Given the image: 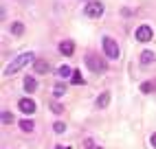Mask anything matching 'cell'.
Masks as SVG:
<instances>
[{
    "label": "cell",
    "mask_w": 156,
    "mask_h": 149,
    "mask_svg": "<svg viewBox=\"0 0 156 149\" xmlns=\"http://www.w3.org/2000/svg\"><path fill=\"white\" fill-rule=\"evenodd\" d=\"M29 61H35V57H33V53H31V50L22 53V55H18V57H16V59H13V61L5 68V74H16L22 66H27Z\"/></svg>",
    "instance_id": "6da1fadb"
},
{
    "label": "cell",
    "mask_w": 156,
    "mask_h": 149,
    "mask_svg": "<svg viewBox=\"0 0 156 149\" xmlns=\"http://www.w3.org/2000/svg\"><path fill=\"white\" fill-rule=\"evenodd\" d=\"M86 66L92 70V72H103L108 66H106V59H101L97 53H88L86 55Z\"/></svg>",
    "instance_id": "7a4b0ae2"
},
{
    "label": "cell",
    "mask_w": 156,
    "mask_h": 149,
    "mask_svg": "<svg viewBox=\"0 0 156 149\" xmlns=\"http://www.w3.org/2000/svg\"><path fill=\"white\" fill-rule=\"evenodd\" d=\"M103 53H106V57H110V59H119V55H121L119 44L112 37H103Z\"/></svg>",
    "instance_id": "3957f363"
},
{
    "label": "cell",
    "mask_w": 156,
    "mask_h": 149,
    "mask_svg": "<svg viewBox=\"0 0 156 149\" xmlns=\"http://www.w3.org/2000/svg\"><path fill=\"white\" fill-rule=\"evenodd\" d=\"M101 13H103V5L99 0H90V2L84 7V16H88V18H99Z\"/></svg>",
    "instance_id": "277c9868"
},
{
    "label": "cell",
    "mask_w": 156,
    "mask_h": 149,
    "mask_svg": "<svg viewBox=\"0 0 156 149\" xmlns=\"http://www.w3.org/2000/svg\"><path fill=\"white\" fill-rule=\"evenodd\" d=\"M152 35H154V31H152V26H147V24H143V26L136 29V40H139V42H150Z\"/></svg>",
    "instance_id": "5b68a950"
},
{
    "label": "cell",
    "mask_w": 156,
    "mask_h": 149,
    "mask_svg": "<svg viewBox=\"0 0 156 149\" xmlns=\"http://www.w3.org/2000/svg\"><path fill=\"white\" fill-rule=\"evenodd\" d=\"M18 108L22 110L24 114H33V112H35V101H33V99H29V97H24V99H20Z\"/></svg>",
    "instance_id": "8992f818"
},
{
    "label": "cell",
    "mask_w": 156,
    "mask_h": 149,
    "mask_svg": "<svg viewBox=\"0 0 156 149\" xmlns=\"http://www.w3.org/2000/svg\"><path fill=\"white\" fill-rule=\"evenodd\" d=\"M59 53H62V55H66V57H70L73 53H75V44H73L70 40H64V42H59Z\"/></svg>",
    "instance_id": "52a82bcc"
},
{
    "label": "cell",
    "mask_w": 156,
    "mask_h": 149,
    "mask_svg": "<svg viewBox=\"0 0 156 149\" xmlns=\"http://www.w3.org/2000/svg\"><path fill=\"white\" fill-rule=\"evenodd\" d=\"M33 68H35V72L44 74V72H48V61H44V59H35V61H33Z\"/></svg>",
    "instance_id": "ba28073f"
},
{
    "label": "cell",
    "mask_w": 156,
    "mask_h": 149,
    "mask_svg": "<svg viewBox=\"0 0 156 149\" xmlns=\"http://www.w3.org/2000/svg\"><path fill=\"white\" fill-rule=\"evenodd\" d=\"M24 90H27L29 94L37 90V81H35L33 77H29V74H27V77H24Z\"/></svg>",
    "instance_id": "9c48e42d"
},
{
    "label": "cell",
    "mask_w": 156,
    "mask_h": 149,
    "mask_svg": "<svg viewBox=\"0 0 156 149\" xmlns=\"http://www.w3.org/2000/svg\"><path fill=\"white\" fill-rule=\"evenodd\" d=\"M73 72H75V70H73L70 66H66V64H64V66H59V68H57V77L66 79V77H73Z\"/></svg>",
    "instance_id": "30bf717a"
},
{
    "label": "cell",
    "mask_w": 156,
    "mask_h": 149,
    "mask_svg": "<svg viewBox=\"0 0 156 149\" xmlns=\"http://www.w3.org/2000/svg\"><path fill=\"white\" fill-rule=\"evenodd\" d=\"M108 103H110V92H101L97 97V108H106Z\"/></svg>",
    "instance_id": "8fae6325"
},
{
    "label": "cell",
    "mask_w": 156,
    "mask_h": 149,
    "mask_svg": "<svg viewBox=\"0 0 156 149\" xmlns=\"http://www.w3.org/2000/svg\"><path fill=\"white\" fill-rule=\"evenodd\" d=\"M9 31H11L13 35H22V33H24V24H20V22H13L11 26H9Z\"/></svg>",
    "instance_id": "7c38bea8"
},
{
    "label": "cell",
    "mask_w": 156,
    "mask_h": 149,
    "mask_svg": "<svg viewBox=\"0 0 156 149\" xmlns=\"http://www.w3.org/2000/svg\"><path fill=\"white\" fill-rule=\"evenodd\" d=\"M154 61V53L152 50H143L141 53V64H152Z\"/></svg>",
    "instance_id": "4fadbf2b"
},
{
    "label": "cell",
    "mask_w": 156,
    "mask_h": 149,
    "mask_svg": "<svg viewBox=\"0 0 156 149\" xmlns=\"http://www.w3.org/2000/svg\"><path fill=\"white\" fill-rule=\"evenodd\" d=\"M20 130H22V132H33V121L22 119V121H20Z\"/></svg>",
    "instance_id": "5bb4252c"
},
{
    "label": "cell",
    "mask_w": 156,
    "mask_h": 149,
    "mask_svg": "<svg viewBox=\"0 0 156 149\" xmlns=\"http://www.w3.org/2000/svg\"><path fill=\"white\" fill-rule=\"evenodd\" d=\"M152 90H156V83H152V81H143V83H141V92L147 94V92H152Z\"/></svg>",
    "instance_id": "9a60e30c"
},
{
    "label": "cell",
    "mask_w": 156,
    "mask_h": 149,
    "mask_svg": "<svg viewBox=\"0 0 156 149\" xmlns=\"http://www.w3.org/2000/svg\"><path fill=\"white\" fill-rule=\"evenodd\" d=\"M64 92H66V86H64V83H55V88H53V97H62Z\"/></svg>",
    "instance_id": "2e32d148"
},
{
    "label": "cell",
    "mask_w": 156,
    "mask_h": 149,
    "mask_svg": "<svg viewBox=\"0 0 156 149\" xmlns=\"http://www.w3.org/2000/svg\"><path fill=\"white\" fill-rule=\"evenodd\" d=\"M53 132H55V134H62V132H66V125L62 123V121H55V123H53Z\"/></svg>",
    "instance_id": "e0dca14e"
},
{
    "label": "cell",
    "mask_w": 156,
    "mask_h": 149,
    "mask_svg": "<svg viewBox=\"0 0 156 149\" xmlns=\"http://www.w3.org/2000/svg\"><path fill=\"white\" fill-rule=\"evenodd\" d=\"M0 119H2V123H5V125H9V123H13V121H16L11 112H2V116H0Z\"/></svg>",
    "instance_id": "ac0fdd59"
},
{
    "label": "cell",
    "mask_w": 156,
    "mask_h": 149,
    "mask_svg": "<svg viewBox=\"0 0 156 149\" xmlns=\"http://www.w3.org/2000/svg\"><path fill=\"white\" fill-rule=\"evenodd\" d=\"M73 83H77V86H79V83H84V77H81V72H79V70L73 72Z\"/></svg>",
    "instance_id": "d6986e66"
},
{
    "label": "cell",
    "mask_w": 156,
    "mask_h": 149,
    "mask_svg": "<svg viewBox=\"0 0 156 149\" xmlns=\"http://www.w3.org/2000/svg\"><path fill=\"white\" fill-rule=\"evenodd\" d=\"M51 110H53L55 114H62V112H64V105H62V103H51Z\"/></svg>",
    "instance_id": "ffe728a7"
},
{
    "label": "cell",
    "mask_w": 156,
    "mask_h": 149,
    "mask_svg": "<svg viewBox=\"0 0 156 149\" xmlns=\"http://www.w3.org/2000/svg\"><path fill=\"white\" fill-rule=\"evenodd\" d=\"M84 145H86L88 149H92V138H86V143H84Z\"/></svg>",
    "instance_id": "44dd1931"
},
{
    "label": "cell",
    "mask_w": 156,
    "mask_h": 149,
    "mask_svg": "<svg viewBox=\"0 0 156 149\" xmlns=\"http://www.w3.org/2000/svg\"><path fill=\"white\" fill-rule=\"evenodd\" d=\"M150 143H152V147H156V132L152 134V138H150Z\"/></svg>",
    "instance_id": "7402d4cb"
},
{
    "label": "cell",
    "mask_w": 156,
    "mask_h": 149,
    "mask_svg": "<svg viewBox=\"0 0 156 149\" xmlns=\"http://www.w3.org/2000/svg\"><path fill=\"white\" fill-rule=\"evenodd\" d=\"M55 149H70V147H55Z\"/></svg>",
    "instance_id": "603a6c76"
},
{
    "label": "cell",
    "mask_w": 156,
    "mask_h": 149,
    "mask_svg": "<svg viewBox=\"0 0 156 149\" xmlns=\"http://www.w3.org/2000/svg\"><path fill=\"white\" fill-rule=\"evenodd\" d=\"M97 149H101V147H97Z\"/></svg>",
    "instance_id": "cb8c5ba5"
}]
</instances>
